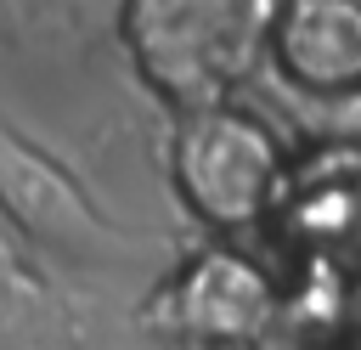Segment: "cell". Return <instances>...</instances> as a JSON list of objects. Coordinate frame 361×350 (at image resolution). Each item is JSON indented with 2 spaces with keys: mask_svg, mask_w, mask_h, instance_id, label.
Listing matches in <instances>:
<instances>
[{
  "mask_svg": "<svg viewBox=\"0 0 361 350\" xmlns=\"http://www.w3.org/2000/svg\"><path fill=\"white\" fill-rule=\"evenodd\" d=\"M141 85L180 113L226 107L254 79L271 34L265 0H130L118 11Z\"/></svg>",
  "mask_w": 361,
  "mask_h": 350,
  "instance_id": "cell-1",
  "label": "cell"
},
{
  "mask_svg": "<svg viewBox=\"0 0 361 350\" xmlns=\"http://www.w3.org/2000/svg\"><path fill=\"white\" fill-rule=\"evenodd\" d=\"M288 147L282 135L243 102L180 113L169 130V181L192 220L209 231L237 237L265 226L288 198Z\"/></svg>",
  "mask_w": 361,
  "mask_h": 350,
  "instance_id": "cell-2",
  "label": "cell"
},
{
  "mask_svg": "<svg viewBox=\"0 0 361 350\" xmlns=\"http://www.w3.org/2000/svg\"><path fill=\"white\" fill-rule=\"evenodd\" d=\"M282 316L276 277L237 243L192 248L147 299V327L197 350H248Z\"/></svg>",
  "mask_w": 361,
  "mask_h": 350,
  "instance_id": "cell-3",
  "label": "cell"
},
{
  "mask_svg": "<svg viewBox=\"0 0 361 350\" xmlns=\"http://www.w3.org/2000/svg\"><path fill=\"white\" fill-rule=\"evenodd\" d=\"M265 56L299 96L338 102L361 90V0H293L271 6Z\"/></svg>",
  "mask_w": 361,
  "mask_h": 350,
  "instance_id": "cell-4",
  "label": "cell"
},
{
  "mask_svg": "<svg viewBox=\"0 0 361 350\" xmlns=\"http://www.w3.org/2000/svg\"><path fill=\"white\" fill-rule=\"evenodd\" d=\"M68 310L45 271L0 231V350H68Z\"/></svg>",
  "mask_w": 361,
  "mask_h": 350,
  "instance_id": "cell-5",
  "label": "cell"
},
{
  "mask_svg": "<svg viewBox=\"0 0 361 350\" xmlns=\"http://www.w3.org/2000/svg\"><path fill=\"white\" fill-rule=\"evenodd\" d=\"M333 130H338V141H361V90L333 102Z\"/></svg>",
  "mask_w": 361,
  "mask_h": 350,
  "instance_id": "cell-6",
  "label": "cell"
}]
</instances>
